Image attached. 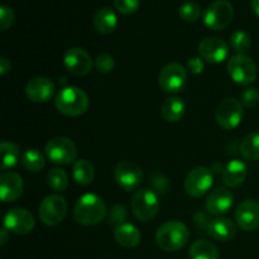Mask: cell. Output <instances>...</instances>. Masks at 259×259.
Here are the masks:
<instances>
[{
  "label": "cell",
  "mask_w": 259,
  "mask_h": 259,
  "mask_svg": "<svg viewBox=\"0 0 259 259\" xmlns=\"http://www.w3.org/2000/svg\"><path fill=\"white\" fill-rule=\"evenodd\" d=\"M234 18V8L227 0H215L205 9L202 20L207 28L212 30H223L232 23Z\"/></svg>",
  "instance_id": "obj_4"
},
{
  "label": "cell",
  "mask_w": 259,
  "mask_h": 259,
  "mask_svg": "<svg viewBox=\"0 0 259 259\" xmlns=\"http://www.w3.org/2000/svg\"><path fill=\"white\" fill-rule=\"evenodd\" d=\"M56 108L66 116L82 115L89 108V96L75 86L63 88L56 96Z\"/></svg>",
  "instance_id": "obj_3"
},
{
  "label": "cell",
  "mask_w": 259,
  "mask_h": 259,
  "mask_svg": "<svg viewBox=\"0 0 259 259\" xmlns=\"http://www.w3.org/2000/svg\"><path fill=\"white\" fill-rule=\"evenodd\" d=\"M235 223L244 232H252L259 227V202L245 200L235 210Z\"/></svg>",
  "instance_id": "obj_16"
},
{
  "label": "cell",
  "mask_w": 259,
  "mask_h": 259,
  "mask_svg": "<svg viewBox=\"0 0 259 259\" xmlns=\"http://www.w3.org/2000/svg\"><path fill=\"white\" fill-rule=\"evenodd\" d=\"M20 162H22L23 167L30 172H39L46 164L43 154L35 148L25 149L20 157Z\"/></svg>",
  "instance_id": "obj_27"
},
{
  "label": "cell",
  "mask_w": 259,
  "mask_h": 259,
  "mask_svg": "<svg viewBox=\"0 0 259 259\" xmlns=\"http://www.w3.org/2000/svg\"><path fill=\"white\" fill-rule=\"evenodd\" d=\"M159 200L156 192L148 189L138 190L132 199V211L141 222H149L158 214Z\"/></svg>",
  "instance_id": "obj_6"
},
{
  "label": "cell",
  "mask_w": 259,
  "mask_h": 259,
  "mask_svg": "<svg viewBox=\"0 0 259 259\" xmlns=\"http://www.w3.org/2000/svg\"><path fill=\"white\" fill-rule=\"evenodd\" d=\"M15 15L12 8H9L8 5H2V8H0V30L4 32L8 28L12 27Z\"/></svg>",
  "instance_id": "obj_35"
},
{
  "label": "cell",
  "mask_w": 259,
  "mask_h": 259,
  "mask_svg": "<svg viewBox=\"0 0 259 259\" xmlns=\"http://www.w3.org/2000/svg\"><path fill=\"white\" fill-rule=\"evenodd\" d=\"M114 238L119 245L126 248V249H131V248H136L141 243L142 237L141 232L136 225L123 223V224L115 227Z\"/></svg>",
  "instance_id": "obj_21"
},
{
  "label": "cell",
  "mask_w": 259,
  "mask_h": 259,
  "mask_svg": "<svg viewBox=\"0 0 259 259\" xmlns=\"http://www.w3.org/2000/svg\"><path fill=\"white\" fill-rule=\"evenodd\" d=\"M250 46H252V38L244 30H237L230 37V47L235 52L244 55V52L249 50Z\"/></svg>",
  "instance_id": "obj_31"
},
{
  "label": "cell",
  "mask_w": 259,
  "mask_h": 259,
  "mask_svg": "<svg viewBox=\"0 0 259 259\" xmlns=\"http://www.w3.org/2000/svg\"><path fill=\"white\" fill-rule=\"evenodd\" d=\"M25 94L33 103H47L55 94V83L47 77H34L25 86Z\"/></svg>",
  "instance_id": "obj_18"
},
{
  "label": "cell",
  "mask_w": 259,
  "mask_h": 259,
  "mask_svg": "<svg viewBox=\"0 0 259 259\" xmlns=\"http://www.w3.org/2000/svg\"><path fill=\"white\" fill-rule=\"evenodd\" d=\"M114 7L121 14L131 15L138 10L139 0H114Z\"/></svg>",
  "instance_id": "obj_34"
},
{
  "label": "cell",
  "mask_w": 259,
  "mask_h": 259,
  "mask_svg": "<svg viewBox=\"0 0 259 259\" xmlns=\"http://www.w3.org/2000/svg\"><path fill=\"white\" fill-rule=\"evenodd\" d=\"M228 73L234 82L239 85H250L257 77V66L249 56L237 53L228 61Z\"/></svg>",
  "instance_id": "obj_5"
},
{
  "label": "cell",
  "mask_w": 259,
  "mask_h": 259,
  "mask_svg": "<svg viewBox=\"0 0 259 259\" xmlns=\"http://www.w3.org/2000/svg\"><path fill=\"white\" fill-rule=\"evenodd\" d=\"M244 111H243V104L235 99H225L215 110V119L223 129H234L242 123Z\"/></svg>",
  "instance_id": "obj_10"
},
{
  "label": "cell",
  "mask_w": 259,
  "mask_h": 259,
  "mask_svg": "<svg viewBox=\"0 0 259 259\" xmlns=\"http://www.w3.org/2000/svg\"><path fill=\"white\" fill-rule=\"evenodd\" d=\"M47 184L55 191H66L68 186L67 174L61 168H52L47 174Z\"/></svg>",
  "instance_id": "obj_30"
},
{
  "label": "cell",
  "mask_w": 259,
  "mask_h": 259,
  "mask_svg": "<svg viewBox=\"0 0 259 259\" xmlns=\"http://www.w3.org/2000/svg\"><path fill=\"white\" fill-rule=\"evenodd\" d=\"M247 175V164L240 159H232L223 169L222 179L228 187H239L245 181Z\"/></svg>",
  "instance_id": "obj_20"
},
{
  "label": "cell",
  "mask_w": 259,
  "mask_h": 259,
  "mask_svg": "<svg viewBox=\"0 0 259 259\" xmlns=\"http://www.w3.org/2000/svg\"><path fill=\"white\" fill-rule=\"evenodd\" d=\"M179 14L185 22H196L200 15H201V8L196 2L189 0V2H185L184 4H181L179 9Z\"/></svg>",
  "instance_id": "obj_32"
},
{
  "label": "cell",
  "mask_w": 259,
  "mask_h": 259,
  "mask_svg": "<svg viewBox=\"0 0 259 259\" xmlns=\"http://www.w3.org/2000/svg\"><path fill=\"white\" fill-rule=\"evenodd\" d=\"M106 206L104 200L95 194H85L77 200L73 207V217L78 224L91 227L105 219Z\"/></svg>",
  "instance_id": "obj_1"
},
{
  "label": "cell",
  "mask_w": 259,
  "mask_h": 259,
  "mask_svg": "<svg viewBox=\"0 0 259 259\" xmlns=\"http://www.w3.org/2000/svg\"><path fill=\"white\" fill-rule=\"evenodd\" d=\"M38 214L43 224L56 227L63 222L67 214V201L61 195H50L40 202Z\"/></svg>",
  "instance_id": "obj_8"
},
{
  "label": "cell",
  "mask_w": 259,
  "mask_h": 259,
  "mask_svg": "<svg viewBox=\"0 0 259 259\" xmlns=\"http://www.w3.org/2000/svg\"><path fill=\"white\" fill-rule=\"evenodd\" d=\"M114 66H115V62H114L113 56L108 53H100L96 57L95 67L99 73H110L114 70Z\"/></svg>",
  "instance_id": "obj_33"
},
{
  "label": "cell",
  "mask_w": 259,
  "mask_h": 259,
  "mask_svg": "<svg viewBox=\"0 0 259 259\" xmlns=\"http://www.w3.org/2000/svg\"><path fill=\"white\" fill-rule=\"evenodd\" d=\"M63 65L66 70L75 76L88 75L93 67V60L85 50L80 47H72L66 51L63 56Z\"/></svg>",
  "instance_id": "obj_14"
},
{
  "label": "cell",
  "mask_w": 259,
  "mask_h": 259,
  "mask_svg": "<svg viewBox=\"0 0 259 259\" xmlns=\"http://www.w3.org/2000/svg\"><path fill=\"white\" fill-rule=\"evenodd\" d=\"M235 224L227 218H218L209 224V234L219 242H229L235 237Z\"/></svg>",
  "instance_id": "obj_23"
},
{
  "label": "cell",
  "mask_w": 259,
  "mask_h": 259,
  "mask_svg": "<svg viewBox=\"0 0 259 259\" xmlns=\"http://www.w3.org/2000/svg\"><path fill=\"white\" fill-rule=\"evenodd\" d=\"M252 10L259 18V0H252Z\"/></svg>",
  "instance_id": "obj_41"
},
{
  "label": "cell",
  "mask_w": 259,
  "mask_h": 259,
  "mask_svg": "<svg viewBox=\"0 0 259 259\" xmlns=\"http://www.w3.org/2000/svg\"><path fill=\"white\" fill-rule=\"evenodd\" d=\"M72 176L76 184L81 185V186H89L95 177L94 166L88 159H78L73 163Z\"/></svg>",
  "instance_id": "obj_26"
},
{
  "label": "cell",
  "mask_w": 259,
  "mask_h": 259,
  "mask_svg": "<svg viewBox=\"0 0 259 259\" xmlns=\"http://www.w3.org/2000/svg\"><path fill=\"white\" fill-rule=\"evenodd\" d=\"M46 156L56 164H71L77 158V148L67 137H55L46 144Z\"/></svg>",
  "instance_id": "obj_7"
},
{
  "label": "cell",
  "mask_w": 259,
  "mask_h": 259,
  "mask_svg": "<svg viewBox=\"0 0 259 259\" xmlns=\"http://www.w3.org/2000/svg\"><path fill=\"white\" fill-rule=\"evenodd\" d=\"M240 153L245 159L258 161L259 159V132L249 133L240 143Z\"/></svg>",
  "instance_id": "obj_29"
},
{
  "label": "cell",
  "mask_w": 259,
  "mask_h": 259,
  "mask_svg": "<svg viewBox=\"0 0 259 259\" xmlns=\"http://www.w3.org/2000/svg\"><path fill=\"white\" fill-rule=\"evenodd\" d=\"M214 184V175L207 167H196L191 169L185 179V191L191 197H201L210 191Z\"/></svg>",
  "instance_id": "obj_11"
},
{
  "label": "cell",
  "mask_w": 259,
  "mask_h": 259,
  "mask_svg": "<svg viewBox=\"0 0 259 259\" xmlns=\"http://www.w3.org/2000/svg\"><path fill=\"white\" fill-rule=\"evenodd\" d=\"M190 259H219L217 245L205 239H199L190 248Z\"/></svg>",
  "instance_id": "obj_25"
},
{
  "label": "cell",
  "mask_w": 259,
  "mask_h": 259,
  "mask_svg": "<svg viewBox=\"0 0 259 259\" xmlns=\"http://www.w3.org/2000/svg\"><path fill=\"white\" fill-rule=\"evenodd\" d=\"M199 53L206 62L220 63L227 60L229 55V46L219 37H207L199 45Z\"/></svg>",
  "instance_id": "obj_15"
},
{
  "label": "cell",
  "mask_w": 259,
  "mask_h": 259,
  "mask_svg": "<svg viewBox=\"0 0 259 259\" xmlns=\"http://www.w3.org/2000/svg\"><path fill=\"white\" fill-rule=\"evenodd\" d=\"M94 27L101 34H111L118 27V17L115 12L108 7L100 8L94 15Z\"/></svg>",
  "instance_id": "obj_22"
},
{
  "label": "cell",
  "mask_w": 259,
  "mask_h": 259,
  "mask_svg": "<svg viewBox=\"0 0 259 259\" xmlns=\"http://www.w3.org/2000/svg\"><path fill=\"white\" fill-rule=\"evenodd\" d=\"M125 218H126L125 207L121 206V205H115V206H113V209H111L109 220H110L111 224H116V227H118V225L123 224Z\"/></svg>",
  "instance_id": "obj_37"
},
{
  "label": "cell",
  "mask_w": 259,
  "mask_h": 259,
  "mask_svg": "<svg viewBox=\"0 0 259 259\" xmlns=\"http://www.w3.org/2000/svg\"><path fill=\"white\" fill-rule=\"evenodd\" d=\"M187 73L184 66L177 62L167 63L159 71L158 83L161 89L166 93L177 94L182 91L186 86Z\"/></svg>",
  "instance_id": "obj_9"
},
{
  "label": "cell",
  "mask_w": 259,
  "mask_h": 259,
  "mask_svg": "<svg viewBox=\"0 0 259 259\" xmlns=\"http://www.w3.org/2000/svg\"><path fill=\"white\" fill-rule=\"evenodd\" d=\"M240 103L247 108H254L259 101V91L254 88H248L240 95Z\"/></svg>",
  "instance_id": "obj_36"
},
{
  "label": "cell",
  "mask_w": 259,
  "mask_h": 259,
  "mask_svg": "<svg viewBox=\"0 0 259 259\" xmlns=\"http://www.w3.org/2000/svg\"><path fill=\"white\" fill-rule=\"evenodd\" d=\"M114 179L121 189L131 192L141 185L143 172L136 162L124 159V161L118 162L114 167Z\"/></svg>",
  "instance_id": "obj_12"
},
{
  "label": "cell",
  "mask_w": 259,
  "mask_h": 259,
  "mask_svg": "<svg viewBox=\"0 0 259 259\" xmlns=\"http://www.w3.org/2000/svg\"><path fill=\"white\" fill-rule=\"evenodd\" d=\"M4 228L8 232H12L18 235L28 234L34 228V217L27 209L15 207L5 214Z\"/></svg>",
  "instance_id": "obj_13"
},
{
  "label": "cell",
  "mask_w": 259,
  "mask_h": 259,
  "mask_svg": "<svg viewBox=\"0 0 259 259\" xmlns=\"http://www.w3.org/2000/svg\"><path fill=\"white\" fill-rule=\"evenodd\" d=\"M190 238L189 228L181 222L172 220L157 229L156 242L164 252H177L187 244Z\"/></svg>",
  "instance_id": "obj_2"
},
{
  "label": "cell",
  "mask_w": 259,
  "mask_h": 259,
  "mask_svg": "<svg viewBox=\"0 0 259 259\" xmlns=\"http://www.w3.org/2000/svg\"><path fill=\"white\" fill-rule=\"evenodd\" d=\"M187 68H189L192 75H200V73H202V71L205 68L204 61L200 57L189 58V61H187Z\"/></svg>",
  "instance_id": "obj_38"
},
{
  "label": "cell",
  "mask_w": 259,
  "mask_h": 259,
  "mask_svg": "<svg viewBox=\"0 0 259 259\" xmlns=\"http://www.w3.org/2000/svg\"><path fill=\"white\" fill-rule=\"evenodd\" d=\"M0 237H2V239H0V244L4 245L5 243L8 242V230L5 229V228H3L2 232H0Z\"/></svg>",
  "instance_id": "obj_40"
},
{
  "label": "cell",
  "mask_w": 259,
  "mask_h": 259,
  "mask_svg": "<svg viewBox=\"0 0 259 259\" xmlns=\"http://www.w3.org/2000/svg\"><path fill=\"white\" fill-rule=\"evenodd\" d=\"M24 190V184L17 172H3L0 176V199L3 202H13L19 199Z\"/></svg>",
  "instance_id": "obj_17"
},
{
  "label": "cell",
  "mask_w": 259,
  "mask_h": 259,
  "mask_svg": "<svg viewBox=\"0 0 259 259\" xmlns=\"http://www.w3.org/2000/svg\"><path fill=\"white\" fill-rule=\"evenodd\" d=\"M234 204V196L225 187L212 190L206 199V209L212 215H223L229 211Z\"/></svg>",
  "instance_id": "obj_19"
},
{
  "label": "cell",
  "mask_w": 259,
  "mask_h": 259,
  "mask_svg": "<svg viewBox=\"0 0 259 259\" xmlns=\"http://www.w3.org/2000/svg\"><path fill=\"white\" fill-rule=\"evenodd\" d=\"M0 152H2L3 171L13 168V167L18 163V161H19V157H22L18 146L15 143H12V142H2Z\"/></svg>",
  "instance_id": "obj_28"
},
{
  "label": "cell",
  "mask_w": 259,
  "mask_h": 259,
  "mask_svg": "<svg viewBox=\"0 0 259 259\" xmlns=\"http://www.w3.org/2000/svg\"><path fill=\"white\" fill-rule=\"evenodd\" d=\"M185 110H186V105L184 100L177 96H171L162 104L161 115L168 123H176L184 118Z\"/></svg>",
  "instance_id": "obj_24"
},
{
  "label": "cell",
  "mask_w": 259,
  "mask_h": 259,
  "mask_svg": "<svg viewBox=\"0 0 259 259\" xmlns=\"http://www.w3.org/2000/svg\"><path fill=\"white\" fill-rule=\"evenodd\" d=\"M10 67H12L10 61L5 57H0V75H5L7 72H9Z\"/></svg>",
  "instance_id": "obj_39"
}]
</instances>
